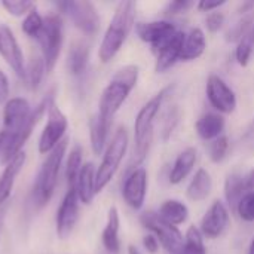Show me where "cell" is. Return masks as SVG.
<instances>
[{
  "label": "cell",
  "instance_id": "603a6c76",
  "mask_svg": "<svg viewBox=\"0 0 254 254\" xmlns=\"http://www.w3.org/2000/svg\"><path fill=\"white\" fill-rule=\"evenodd\" d=\"M25 159H27L25 153L21 152L10 162L6 164V167H4V170H3V173L0 176V205L4 201H7V198L10 196L13 185H15V180H16V176L24 168Z\"/></svg>",
  "mask_w": 254,
  "mask_h": 254
},
{
  "label": "cell",
  "instance_id": "ffe728a7",
  "mask_svg": "<svg viewBox=\"0 0 254 254\" xmlns=\"http://www.w3.org/2000/svg\"><path fill=\"white\" fill-rule=\"evenodd\" d=\"M225 127L226 121L220 113H205L196 121L195 131L201 140L214 141L216 138L223 135Z\"/></svg>",
  "mask_w": 254,
  "mask_h": 254
},
{
  "label": "cell",
  "instance_id": "1f68e13d",
  "mask_svg": "<svg viewBox=\"0 0 254 254\" xmlns=\"http://www.w3.org/2000/svg\"><path fill=\"white\" fill-rule=\"evenodd\" d=\"M82 155H83V150L80 146H74L68 155L67 167H65V179H67L68 188H74L76 185L77 176L82 170Z\"/></svg>",
  "mask_w": 254,
  "mask_h": 254
},
{
  "label": "cell",
  "instance_id": "4fadbf2b",
  "mask_svg": "<svg viewBox=\"0 0 254 254\" xmlns=\"http://www.w3.org/2000/svg\"><path fill=\"white\" fill-rule=\"evenodd\" d=\"M149 176L144 167H138L129 171L122 186V198L128 207L138 211L143 208L147 195Z\"/></svg>",
  "mask_w": 254,
  "mask_h": 254
},
{
  "label": "cell",
  "instance_id": "9a60e30c",
  "mask_svg": "<svg viewBox=\"0 0 254 254\" xmlns=\"http://www.w3.org/2000/svg\"><path fill=\"white\" fill-rule=\"evenodd\" d=\"M231 225V217H229V208L226 204L220 199H216L204 217L201 219L199 231L204 238L208 240H217L220 238L229 228Z\"/></svg>",
  "mask_w": 254,
  "mask_h": 254
},
{
  "label": "cell",
  "instance_id": "7a4b0ae2",
  "mask_svg": "<svg viewBox=\"0 0 254 254\" xmlns=\"http://www.w3.org/2000/svg\"><path fill=\"white\" fill-rule=\"evenodd\" d=\"M140 76V68L135 64H128L121 67L107 86L103 89L98 101V112L95 113L100 119L113 124L115 115L119 112L122 104L127 101L132 89L137 86Z\"/></svg>",
  "mask_w": 254,
  "mask_h": 254
},
{
  "label": "cell",
  "instance_id": "bcb514c9",
  "mask_svg": "<svg viewBox=\"0 0 254 254\" xmlns=\"http://www.w3.org/2000/svg\"><path fill=\"white\" fill-rule=\"evenodd\" d=\"M6 138H7L6 132L4 131H0V156L3 153V149H4V144H6Z\"/></svg>",
  "mask_w": 254,
  "mask_h": 254
},
{
  "label": "cell",
  "instance_id": "4dcf8cb0",
  "mask_svg": "<svg viewBox=\"0 0 254 254\" xmlns=\"http://www.w3.org/2000/svg\"><path fill=\"white\" fill-rule=\"evenodd\" d=\"M180 254H207L204 237L196 226H190L185 235V246Z\"/></svg>",
  "mask_w": 254,
  "mask_h": 254
},
{
  "label": "cell",
  "instance_id": "f546056e",
  "mask_svg": "<svg viewBox=\"0 0 254 254\" xmlns=\"http://www.w3.org/2000/svg\"><path fill=\"white\" fill-rule=\"evenodd\" d=\"M46 71V67H45V61L42 57H33L30 60V63L25 65V83L27 86L31 89V91H36L42 82V77Z\"/></svg>",
  "mask_w": 254,
  "mask_h": 254
},
{
  "label": "cell",
  "instance_id": "f907efd6",
  "mask_svg": "<svg viewBox=\"0 0 254 254\" xmlns=\"http://www.w3.org/2000/svg\"><path fill=\"white\" fill-rule=\"evenodd\" d=\"M0 225H1V217H0Z\"/></svg>",
  "mask_w": 254,
  "mask_h": 254
},
{
  "label": "cell",
  "instance_id": "f35d334b",
  "mask_svg": "<svg viewBox=\"0 0 254 254\" xmlns=\"http://www.w3.org/2000/svg\"><path fill=\"white\" fill-rule=\"evenodd\" d=\"M1 6L6 9L7 13H10L13 16L27 15L30 10H33L36 7V4L33 1H27V0H3Z\"/></svg>",
  "mask_w": 254,
  "mask_h": 254
},
{
  "label": "cell",
  "instance_id": "3957f363",
  "mask_svg": "<svg viewBox=\"0 0 254 254\" xmlns=\"http://www.w3.org/2000/svg\"><path fill=\"white\" fill-rule=\"evenodd\" d=\"M135 13H137V3L131 0L119 1L113 18L103 36V40L98 48V58L103 63L112 61L116 54L122 49L124 43L127 42L132 27L135 25Z\"/></svg>",
  "mask_w": 254,
  "mask_h": 254
},
{
  "label": "cell",
  "instance_id": "74e56055",
  "mask_svg": "<svg viewBox=\"0 0 254 254\" xmlns=\"http://www.w3.org/2000/svg\"><path fill=\"white\" fill-rule=\"evenodd\" d=\"M238 217L243 222L247 223H253L254 222V190H249L244 193V196L241 198V201L238 202L237 211Z\"/></svg>",
  "mask_w": 254,
  "mask_h": 254
},
{
  "label": "cell",
  "instance_id": "d590c367",
  "mask_svg": "<svg viewBox=\"0 0 254 254\" xmlns=\"http://www.w3.org/2000/svg\"><path fill=\"white\" fill-rule=\"evenodd\" d=\"M228 150H229V138L226 135H222V137H219V138H216L214 141L210 143L208 156H210L211 162L220 164L228 156Z\"/></svg>",
  "mask_w": 254,
  "mask_h": 254
},
{
  "label": "cell",
  "instance_id": "7dc6e473",
  "mask_svg": "<svg viewBox=\"0 0 254 254\" xmlns=\"http://www.w3.org/2000/svg\"><path fill=\"white\" fill-rule=\"evenodd\" d=\"M128 254H141L135 246H128Z\"/></svg>",
  "mask_w": 254,
  "mask_h": 254
},
{
  "label": "cell",
  "instance_id": "60d3db41",
  "mask_svg": "<svg viewBox=\"0 0 254 254\" xmlns=\"http://www.w3.org/2000/svg\"><path fill=\"white\" fill-rule=\"evenodd\" d=\"M225 24V15L222 12H211L205 18V27L210 33H217Z\"/></svg>",
  "mask_w": 254,
  "mask_h": 254
},
{
  "label": "cell",
  "instance_id": "4316f807",
  "mask_svg": "<svg viewBox=\"0 0 254 254\" xmlns=\"http://www.w3.org/2000/svg\"><path fill=\"white\" fill-rule=\"evenodd\" d=\"M161 219L173 226H180L188 222L189 219V208L183 201L179 199H167L161 204L159 210L156 211Z\"/></svg>",
  "mask_w": 254,
  "mask_h": 254
},
{
  "label": "cell",
  "instance_id": "f6af8a7d",
  "mask_svg": "<svg viewBox=\"0 0 254 254\" xmlns=\"http://www.w3.org/2000/svg\"><path fill=\"white\" fill-rule=\"evenodd\" d=\"M246 186L247 190H254V168L246 176Z\"/></svg>",
  "mask_w": 254,
  "mask_h": 254
},
{
  "label": "cell",
  "instance_id": "ba28073f",
  "mask_svg": "<svg viewBox=\"0 0 254 254\" xmlns=\"http://www.w3.org/2000/svg\"><path fill=\"white\" fill-rule=\"evenodd\" d=\"M140 223L156 237L161 247L168 254H180L185 246V237L177 226L167 223L156 211H144L140 216Z\"/></svg>",
  "mask_w": 254,
  "mask_h": 254
},
{
  "label": "cell",
  "instance_id": "d6986e66",
  "mask_svg": "<svg viewBox=\"0 0 254 254\" xmlns=\"http://www.w3.org/2000/svg\"><path fill=\"white\" fill-rule=\"evenodd\" d=\"M196 159H198V150L195 147L189 146L185 150H182L171 167V171L168 176L170 183L171 185L183 183L188 179V176L192 173V170L196 164Z\"/></svg>",
  "mask_w": 254,
  "mask_h": 254
},
{
  "label": "cell",
  "instance_id": "6da1fadb",
  "mask_svg": "<svg viewBox=\"0 0 254 254\" xmlns=\"http://www.w3.org/2000/svg\"><path fill=\"white\" fill-rule=\"evenodd\" d=\"M173 89H174V85L162 88L155 97H152L138 110L135 121H134V152H132V158H131V164H129L131 170L138 168L141 165V162L146 159V156L150 150V146H152L156 118L161 112V107H162L165 98L173 92Z\"/></svg>",
  "mask_w": 254,
  "mask_h": 254
},
{
  "label": "cell",
  "instance_id": "2e32d148",
  "mask_svg": "<svg viewBox=\"0 0 254 254\" xmlns=\"http://www.w3.org/2000/svg\"><path fill=\"white\" fill-rule=\"evenodd\" d=\"M31 115V107L25 98H10L4 103L3 109V131L7 137L16 135L27 124Z\"/></svg>",
  "mask_w": 254,
  "mask_h": 254
},
{
  "label": "cell",
  "instance_id": "8992f818",
  "mask_svg": "<svg viewBox=\"0 0 254 254\" xmlns=\"http://www.w3.org/2000/svg\"><path fill=\"white\" fill-rule=\"evenodd\" d=\"M63 34H64L63 21L60 15L57 13L48 15L43 21V27L40 33L36 37L42 51V58L45 61L46 73H51L58 61V57L63 48V40H64Z\"/></svg>",
  "mask_w": 254,
  "mask_h": 254
},
{
  "label": "cell",
  "instance_id": "d6a6232c",
  "mask_svg": "<svg viewBox=\"0 0 254 254\" xmlns=\"http://www.w3.org/2000/svg\"><path fill=\"white\" fill-rule=\"evenodd\" d=\"M180 116H182V112H180V109H179V106H171L167 112H165V115H164V122H162V131H161V135H162V141H167L171 135H173V132H174V129H176V127H177V124H179V121H180Z\"/></svg>",
  "mask_w": 254,
  "mask_h": 254
},
{
  "label": "cell",
  "instance_id": "9c48e42d",
  "mask_svg": "<svg viewBox=\"0 0 254 254\" xmlns=\"http://www.w3.org/2000/svg\"><path fill=\"white\" fill-rule=\"evenodd\" d=\"M55 4L63 13H65L71 19L74 27L80 30L83 34L92 36V34H97V31L100 30L101 19H100L97 7L91 1L67 0V1H58Z\"/></svg>",
  "mask_w": 254,
  "mask_h": 254
},
{
  "label": "cell",
  "instance_id": "44dd1931",
  "mask_svg": "<svg viewBox=\"0 0 254 254\" xmlns=\"http://www.w3.org/2000/svg\"><path fill=\"white\" fill-rule=\"evenodd\" d=\"M119 229H121V217L118 208L113 205L109 208L107 222L101 234V243L104 250L109 254H118L121 250V240H119Z\"/></svg>",
  "mask_w": 254,
  "mask_h": 254
},
{
  "label": "cell",
  "instance_id": "277c9868",
  "mask_svg": "<svg viewBox=\"0 0 254 254\" xmlns=\"http://www.w3.org/2000/svg\"><path fill=\"white\" fill-rule=\"evenodd\" d=\"M67 147H68V138L65 137L51 153H48L46 161L42 164V167L37 173V177H36V182L33 186V192H31L33 205L37 210L43 208L54 196L57 182H58L60 168H61L64 155L67 152Z\"/></svg>",
  "mask_w": 254,
  "mask_h": 254
},
{
  "label": "cell",
  "instance_id": "e0dca14e",
  "mask_svg": "<svg viewBox=\"0 0 254 254\" xmlns=\"http://www.w3.org/2000/svg\"><path fill=\"white\" fill-rule=\"evenodd\" d=\"M0 57L7 63V65L15 71L18 77H25V63L22 51L12 30L4 24H0Z\"/></svg>",
  "mask_w": 254,
  "mask_h": 254
},
{
  "label": "cell",
  "instance_id": "484cf974",
  "mask_svg": "<svg viewBox=\"0 0 254 254\" xmlns=\"http://www.w3.org/2000/svg\"><path fill=\"white\" fill-rule=\"evenodd\" d=\"M249 192L246 186V176H243L238 171L231 173L225 180V199L226 207L231 211H237L238 202L244 196V193Z\"/></svg>",
  "mask_w": 254,
  "mask_h": 254
},
{
  "label": "cell",
  "instance_id": "7c38bea8",
  "mask_svg": "<svg viewBox=\"0 0 254 254\" xmlns=\"http://www.w3.org/2000/svg\"><path fill=\"white\" fill-rule=\"evenodd\" d=\"M179 31L177 25L171 21H149V22H137L135 33L144 43L152 46V51L156 54L176 33Z\"/></svg>",
  "mask_w": 254,
  "mask_h": 254
},
{
  "label": "cell",
  "instance_id": "ee69618b",
  "mask_svg": "<svg viewBox=\"0 0 254 254\" xmlns=\"http://www.w3.org/2000/svg\"><path fill=\"white\" fill-rule=\"evenodd\" d=\"M9 98V80L4 71L0 70V103H6Z\"/></svg>",
  "mask_w": 254,
  "mask_h": 254
},
{
  "label": "cell",
  "instance_id": "30bf717a",
  "mask_svg": "<svg viewBox=\"0 0 254 254\" xmlns=\"http://www.w3.org/2000/svg\"><path fill=\"white\" fill-rule=\"evenodd\" d=\"M67 127H68V121L65 115L54 103L48 110V122L39 138V152L42 155L51 153L64 140Z\"/></svg>",
  "mask_w": 254,
  "mask_h": 254
},
{
  "label": "cell",
  "instance_id": "d4e9b609",
  "mask_svg": "<svg viewBox=\"0 0 254 254\" xmlns=\"http://www.w3.org/2000/svg\"><path fill=\"white\" fill-rule=\"evenodd\" d=\"M213 190V179L211 174L205 168H199L188 185L186 195L193 202L205 201Z\"/></svg>",
  "mask_w": 254,
  "mask_h": 254
},
{
  "label": "cell",
  "instance_id": "83f0119b",
  "mask_svg": "<svg viewBox=\"0 0 254 254\" xmlns=\"http://www.w3.org/2000/svg\"><path fill=\"white\" fill-rule=\"evenodd\" d=\"M88 63H89V46L82 40L74 42L70 46L67 55V65L70 73L73 76L83 74L88 67Z\"/></svg>",
  "mask_w": 254,
  "mask_h": 254
},
{
  "label": "cell",
  "instance_id": "c3c4849f",
  "mask_svg": "<svg viewBox=\"0 0 254 254\" xmlns=\"http://www.w3.org/2000/svg\"><path fill=\"white\" fill-rule=\"evenodd\" d=\"M247 254H254V237L253 240H252V243H250V247H249V253Z\"/></svg>",
  "mask_w": 254,
  "mask_h": 254
},
{
  "label": "cell",
  "instance_id": "f1b7e54d",
  "mask_svg": "<svg viewBox=\"0 0 254 254\" xmlns=\"http://www.w3.org/2000/svg\"><path fill=\"white\" fill-rule=\"evenodd\" d=\"M110 128H112L110 122L100 119L97 115L92 116L91 124H89V140H91L92 152L95 155H101L103 153V150L106 147V141H107Z\"/></svg>",
  "mask_w": 254,
  "mask_h": 254
},
{
  "label": "cell",
  "instance_id": "52a82bcc",
  "mask_svg": "<svg viewBox=\"0 0 254 254\" xmlns=\"http://www.w3.org/2000/svg\"><path fill=\"white\" fill-rule=\"evenodd\" d=\"M54 98H55V91L51 89L43 98L42 101L34 107V110H31V115L27 121V124L24 125V128L13 137H7L6 138V144H4V149H3V153L0 156V161L1 164H7L10 162L18 153L22 152V147L24 144L27 143V140L30 138L34 127L37 125V122L42 119V116L49 110V107L54 104ZM7 135V134H6Z\"/></svg>",
  "mask_w": 254,
  "mask_h": 254
},
{
  "label": "cell",
  "instance_id": "b9f144b4",
  "mask_svg": "<svg viewBox=\"0 0 254 254\" xmlns=\"http://www.w3.org/2000/svg\"><path fill=\"white\" fill-rule=\"evenodd\" d=\"M226 1L225 0H220V1H210V0H201L196 3V7L202 12H216L217 9H220L222 6H225Z\"/></svg>",
  "mask_w": 254,
  "mask_h": 254
},
{
  "label": "cell",
  "instance_id": "5b68a950",
  "mask_svg": "<svg viewBox=\"0 0 254 254\" xmlns=\"http://www.w3.org/2000/svg\"><path fill=\"white\" fill-rule=\"evenodd\" d=\"M128 144H129L128 131L125 127H119L103 155V161L100 167L97 168V173H95V192L97 193L101 192L118 173L127 155Z\"/></svg>",
  "mask_w": 254,
  "mask_h": 254
},
{
  "label": "cell",
  "instance_id": "cb8c5ba5",
  "mask_svg": "<svg viewBox=\"0 0 254 254\" xmlns=\"http://www.w3.org/2000/svg\"><path fill=\"white\" fill-rule=\"evenodd\" d=\"M95 173L97 170L94 168L92 162H86L82 165V170L77 176L76 180V192L79 196V201L82 204H91L94 196H95Z\"/></svg>",
  "mask_w": 254,
  "mask_h": 254
},
{
  "label": "cell",
  "instance_id": "e575fe53",
  "mask_svg": "<svg viewBox=\"0 0 254 254\" xmlns=\"http://www.w3.org/2000/svg\"><path fill=\"white\" fill-rule=\"evenodd\" d=\"M254 49V40L252 37V31L244 36L238 43H237V49H235V58H237V63L243 67H246L249 63H250V58H252V54H253Z\"/></svg>",
  "mask_w": 254,
  "mask_h": 254
},
{
  "label": "cell",
  "instance_id": "ac0fdd59",
  "mask_svg": "<svg viewBox=\"0 0 254 254\" xmlns=\"http://www.w3.org/2000/svg\"><path fill=\"white\" fill-rule=\"evenodd\" d=\"M185 34L182 30H179L158 52H156V61H155V71L156 73H165L170 70L177 61H180L182 57V48Z\"/></svg>",
  "mask_w": 254,
  "mask_h": 254
},
{
  "label": "cell",
  "instance_id": "ab89813d",
  "mask_svg": "<svg viewBox=\"0 0 254 254\" xmlns=\"http://www.w3.org/2000/svg\"><path fill=\"white\" fill-rule=\"evenodd\" d=\"M195 6H196V3L190 1V0H174V1L167 3L164 12L168 16H174V15H180V13H186L188 10H190Z\"/></svg>",
  "mask_w": 254,
  "mask_h": 254
},
{
  "label": "cell",
  "instance_id": "8d00e7d4",
  "mask_svg": "<svg viewBox=\"0 0 254 254\" xmlns=\"http://www.w3.org/2000/svg\"><path fill=\"white\" fill-rule=\"evenodd\" d=\"M43 18H42V15L37 12V9L34 7L33 10H30L27 15H25V18H24V21H22V31L27 34V36H30V37H37V34L40 33V30H42V27H43Z\"/></svg>",
  "mask_w": 254,
  "mask_h": 254
},
{
  "label": "cell",
  "instance_id": "7402d4cb",
  "mask_svg": "<svg viewBox=\"0 0 254 254\" xmlns=\"http://www.w3.org/2000/svg\"><path fill=\"white\" fill-rule=\"evenodd\" d=\"M205 49H207V39L204 31L199 27H193L185 34L180 61H195L204 55Z\"/></svg>",
  "mask_w": 254,
  "mask_h": 254
},
{
  "label": "cell",
  "instance_id": "7bdbcfd3",
  "mask_svg": "<svg viewBox=\"0 0 254 254\" xmlns=\"http://www.w3.org/2000/svg\"><path fill=\"white\" fill-rule=\"evenodd\" d=\"M159 241L156 240V237L155 235H152V234H149V235H146L144 238H143V247L146 249V252L150 254H156L159 252Z\"/></svg>",
  "mask_w": 254,
  "mask_h": 254
},
{
  "label": "cell",
  "instance_id": "5bb4252c",
  "mask_svg": "<svg viewBox=\"0 0 254 254\" xmlns=\"http://www.w3.org/2000/svg\"><path fill=\"white\" fill-rule=\"evenodd\" d=\"M79 196L76 192V188H68L61 205L57 211V219H55V225H57V235L60 240H67L76 222L79 219Z\"/></svg>",
  "mask_w": 254,
  "mask_h": 254
},
{
  "label": "cell",
  "instance_id": "681fc988",
  "mask_svg": "<svg viewBox=\"0 0 254 254\" xmlns=\"http://www.w3.org/2000/svg\"><path fill=\"white\" fill-rule=\"evenodd\" d=\"M252 37H253V40H254V22H253V27H252Z\"/></svg>",
  "mask_w": 254,
  "mask_h": 254
},
{
  "label": "cell",
  "instance_id": "8fae6325",
  "mask_svg": "<svg viewBox=\"0 0 254 254\" xmlns=\"http://www.w3.org/2000/svg\"><path fill=\"white\" fill-rule=\"evenodd\" d=\"M205 94L210 104L222 115H231L235 112L238 100L234 89L219 76L210 74L205 85Z\"/></svg>",
  "mask_w": 254,
  "mask_h": 254
},
{
  "label": "cell",
  "instance_id": "836d02e7",
  "mask_svg": "<svg viewBox=\"0 0 254 254\" xmlns=\"http://www.w3.org/2000/svg\"><path fill=\"white\" fill-rule=\"evenodd\" d=\"M254 18L252 13H249L247 16L241 18L228 33H226V40L228 42H240L244 36H247L250 31H252V27H253Z\"/></svg>",
  "mask_w": 254,
  "mask_h": 254
}]
</instances>
